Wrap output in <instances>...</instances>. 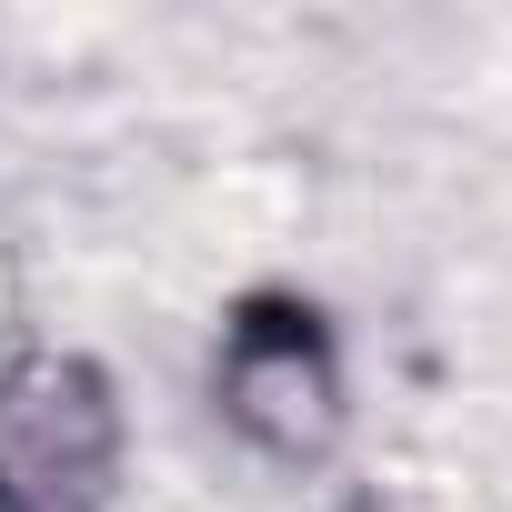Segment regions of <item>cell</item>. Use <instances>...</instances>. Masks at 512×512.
<instances>
[{
    "mask_svg": "<svg viewBox=\"0 0 512 512\" xmlns=\"http://www.w3.org/2000/svg\"><path fill=\"white\" fill-rule=\"evenodd\" d=\"M121 482V392L81 352L0 362V512H101Z\"/></svg>",
    "mask_w": 512,
    "mask_h": 512,
    "instance_id": "7a4b0ae2",
    "label": "cell"
},
{
    "mask_svg": "<svg viewBox=\"0 0 512 512\" xmlns=\"http://www.w3.org/2000/svg\"><path fill=\"white\" fill-rule=\"evenodd\" d=\"M211 402L221 422L272 452V462H322L352 422V382H342V352H332V322L302 302V292H251L231 322H221V352H211Z\"/></svg>",
    "mask_w": 512,
    "mask_h": 512,
    "instance_id": "6da1fadb",
    "label": "cell"
}]
</instances>
